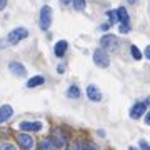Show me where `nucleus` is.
<instances>
[{"label":"nucleus","mask_w":150,"mask_h":150,"mask_svg":"<svg viewBox=\"0 0 150 150\" xmlns=\"http://www.w3.org/2000/svg\"><path fill=\"white\" fill-rule=\"evenodd\" d=\"M93 62L97 64V67H102V69H107L110 65V59H108L107 52L103 48H98L93 52Z\"/></svg>","instance_id":"obj_1"},{"label":"nucleus","mask_w":150,"mask_h":150,"mask_svg":"<svg viewBox=\"0 0 150 150\" xmlns=\"http://www.w3.org/2000/svg\"><path fill=\"white\" fill-rule=\"evenodd\" d=\"M50 23H52V8L48 5H43L40 10V28L48 30Z\"/></svg>","instance_id":"obj_2"},{"label":"nucleus","mask_w":150,"mask_h":150,"mask_svg":"<svg viewBox=\"0 0 150 150\" xmlns=\"http://www.w3.org/2000/svg\"><path fill=\"white\" fill-rule=\"evenodd\" d=\"M100 45H102V48L105 50V52H112V50H115L118 45V40L115 35H103L102 40H100Z\"/></svg>","instance_id":"obj_3"},{"label":"nucleus","mask_w":150,"mask_h":150,"mask_svg":"<svg viewBox=\"0 0 150 150\" xmlns=\"http://www.w3.org/2000/svg\"><path fill=\"white\" fill-rule=\"evenodd\" d=\"M28 35V30L23 27H18V28H13L10 33H8V42L10 43H18L20 40H23V38Z\"/></svg>","instance_id":"obj_4"},{"label":"nucleus","mask_w":150,"mask_h":150,"mask_svg":"<svg viewBox=\"0 0 150 150\" xmlns=\"http://www.w3.org/2000/svg\"><path fill=\"white\" fill-rule=\"evenodd\" d=\"M17 142H18V145L23 150H32V147H33V139L27 132H22V134L17 135Z\"/></svg>","instance_id":"obj_5"},{"label":"nucleus","mask_w":150,"mask_h":150,"mask_svg":"<svg viewBox=\"0 0 150 150\" xmlns=\"http://www.w3.org/2000/svg\"><path fill=\"white\" fill-rule=\"evenodd\" d=\"M52 140H54L55 147H65L67 145V135L60 130H54L52 132Z\"/></svg>","instance_id":"obj_6"},{"label":"nucleus","mask_w":150,"mask_h":150,"mask_svg":"<svg viewBox=\"0 0 150 150\" xmlns=\"http://www.w3.org/2000/svg\"><path fill=\"white\" fill-rule=\"evenodd\" d=\"M145 110H147V103H144V102L135 103L134 107H132V110H130V117L132 118H140L145 113Z\"/></svg>","instance_id":"obj_7"},{"label":"nucleus","mask_w":150,"mask_h":150,"mask_svg":"<svg viewBox=\"0 0 150 150\" xmlns=\"http://www.w3.org/2000/svg\"><path fill=\"white\" fill-rule=\"evenodd\" d=\"M18 129L23 130V132H38L42 129V123L40 122H22L18 125Z\"/></svg>","instance_id":"obj_8"},{"label":"nucleus","mask_w":150,"mask_h":150,"mask_svg":"<svg viewBox=\"0 0 150 150\" xmlns=\"http://www.w3.org/2000/svg\"><path fill=\"white\" fill-rule=\"evenodd\" d=\"M87 97L90 98L92 102H100V100H102V93H100V90H98L95 85L87 87Z\"/></svg>","instance_id":"obj_9"},{"label":"nucleus","mask_w":150,"mask_h":150,"mask_svg":"<svg viewBox=\"0 0 150 150\" xmlns=\"http://www.w3.org/2000/svg\"><path fill=\"white\" fill-rule=\"evenodd\" d=\"M12 115H13V108H12L10 105H2V107H0V123L7 122Z\"/></svg>","instance_id":"obj_10"},{"label":"nucleus","mask_w":150,"mask_h":150,"mask_svg":"<svg viewBox=\"0 0 150 150\" xmlns=\"http://www.w3.org/2000/svg\"><path fill=\"white\" fill-rule=\"evenodd\" d=\"M67 47H69V43H67V40H60V42L55 43V48H54V52L57 57H64L65 52H67Z\"/></svg>","instance_id":"obj_11"},{"label":"nucleus","mask_w":150,"mask_h":150,"mask_svg":"<svg viewBox=\"0 0 150 150\" xmlns=\"http://www.w3.org/2000/svg\"><path fill=\"white\" fill-rule=\"evenodd\" d=\"M10 72L15 74V75H18V77H23L27 70H25V67H23L22 64H18V62H12L10 64Z\"/></svg>","instance_id":"obj_12"},{"label":"nucleus","mask_w":150,"mask_h":150,"mask_svg":"<svg viewBox=\"0 0 150 150\" xmlns=\"http://www.w3.org/2000/svg\"><path fill=\"white\" fill-rule=\"evenodd\" d=\"M38 150H55V144L52 139H43L38 144Z\"/></svg>","instance_id":"obj_13"},{"label":"nucleus","mask_w":150,"mask_h":150,"mask_svg":"<svg viewBox=\"0 0 150 150\" xmlns=\"http://www.w3.org/2000/svg\"><path fill=\"white\" fill-rule=\"evenodd\" d=\"M117 17L120 23H129V13L125 10V7H118L117 8Z\"/></svg>","instance_id":"obj_14"},{"label":"nucleus","mask_w":150,"mask_h":150,"mask_svg":"<svg viewBox=\"0 0 150 150\" xmlns=\"http://www.w3.org/2000/svg\"><path fill=\"white\" fill-rule=\"evenodd\" d=\"M43 82H45V79H43L42 75H35V77H32V79L27 82V87L28 88H33V87H37V85H42Z\"/></svg>","instance_id":"obj_15"},{"label":"nucleus","mask_w":150,"mask_h":150,"mask_svg":"<svg viewBox=\"0 0 150 150\" xmlns=\"http://www.w3.org/2000/svg\"><path fill=\"white\" fill-rule=\"evenodd\" d=\"M67 97H70V98H79V97H80V88L77 85H72L69 90H67Z\"/></svg>","instance_id":"obj_16"},{"label":"nucleus","mask_w":150,"mask_h":150,"mask_svg":"<svg viewBox=\"0 0 150 150\" xmlns=\"http://www.w3.org/2000/svg\"><path fill=\"white\" fill-rule=\"evenodd\" d=\"M107 17H108V23H110V25H113V23H117V22H118L117 10H108L107 12Z\"/></svg>","instance_id":"obj_17"},{"label":"nucleus","mask_w":150,"mask_h":150,"mask_svg":"<svg viewBox=\"0 0 150 150\" xmlns=\"http://www.w3.org/2000/svg\"><path fill=\"white\" fill-rule=\"evenodd\" d=\"M75 10H83L85 8V0H72Z\"/></svg>","instance_id":"obj_18"},{"label":"nucleus","mask_w":150,"mask_h":150,"mask_svg":"<svg viewBox=\"0 0 150 150\" xmlns=\"http://www.w3.org/2000/svg\"><path fill=\"white\" fill-rule=\"evenodd\" d=\"M130 52H132V57H134L135 60H140V59H142V54H140V50L135 47V45H132V47H130Z\"/></svg>","instance_id":"obj_19"},{"label":"nucleus","mask_w":150,"mask_h":150,"mask_svg":"<svg viewBox=\"0 0 150 150\" xmlns=\"http://www.w3.org/2000/svg\"><path fill=\"white\" fill-rule=\"evenodd\" d=\"M118 30H120V33H129L130 32V23H120Z\"/></svg>","instance_id":"obj_20"},{"label":"nucleus","mask_w":150,"mask_h":150,"mask_svg":"<svg viewBox=\"0 0 150 150\" xmlns=\"http://www.w3.org/2000/svg\"><path fill=\"white\" fill-rule=\"evenodd\" d=\"M80 150H100V149H98L95 144H85V145L80 147Z\"/></svg>","instance_id":"obj_21"},{"label":"nucleus","mask_w":150,"mask_h":150,"mask_svg":"<svg viewBox=\"0 0 150 150\" xmlns=\"http://www.w3.org/2000/svg\"><path fill=\"white\" fill-rule=\"evenodd\" d=\"M0 150H17V149L10 144H4V145H0Z\"/></svg>","instance_id":"obj_22"},{"label":"nucleus","mask_w":150,"mask_h":150,"mask_svg":"<svg viewBox=\"0 0 150 150\" xmlns=\"http://www.w3.org/2000/svg\"><path fill=\"white\" fill-rule=\"evenodd\" d=\"M140 149L142 150H150V145L145 142V140H140Z\"/></svg>","instance_id":"obj_23"},{"label":"nucleus","mask_w":150,"mask_h":150,"mask_svg":"<svg viewBox=\"0 0 150 150\" xmlns=\"http://www.w3.org/2000/svg\"><path fill=\"white\" fill-rule=\"evenodd\" d=\"M82 144H75V145H70V147H67V150H80Z\"/></svg>","instance_id":"obj_24"},{"label":"nucleus","mask_w":150,"mask_h":150,"mask_svg":"<svg viewBox=\"0 0 150 150\" xmlns=\"http://www.w3.org/2000/svg\"><path fill=\"white\" fill-rule=\"evenodd\" d=\"M144 54H145V57L150 60V45H147V47H145V52H144Z\"/></svg>","instance_id":"obj_25"},{"label":"nucleus","mask_w":150,"mask_h":150,"mask_svg":"<svg viewBox=\"0 0 150 150\" xmlns=\"http://www.w3.org/2000/svg\"><path fill=\"white\" fill-rule=\"evenodd\" d=\"M108 28H110V23H103V25H100V30H103V32L108 30Z\"/></svg>","instance_id":"obj_26"},{"label":"nucleus","mask_w":150,"mask_h":150,"mask_svg":"<svg viewBox=\"0 0 150 150\" xmlns=\"http://www.w3.org/2000/svg\"><path fill=\"white\" fill-rule=\"evenodd\" d=\"M5 5H7V0H0V10L5 8Z\"/></svg>","instance_id":"obj_27"},{"label":"nucleus","mask_w":150,"mask_h":150,"mask_svg":"<svg viewBox=\"0 0 150 150\" xmlns=\"http://www.w3.org/2000/svg\"><path fill=\"white\" fill-rule=\"evenodd\" d=\"M145 123H147V125H150V113H147V115H145Z\"/></svg>","instance_id":"obj_28"},{"label":"nucleus","mask_w":150,"mask_h":150,"mask_svg":"<svg viewBox=\"0 0 150 150\" xmlns=\"http://www.w3.org/2000/svg\"><path fill=\"white\" fill-rule=\"evenodd\" d=\"M127 2H129V4H132V5H134V4H137V2H139V0H127Z\"/></svg>","instance_id":"obj_29"},{"label":"nucleus","mask_w":150,"mask_h":150,"mask_svg":"<svg viewBox=\"0 0 150 150\" xmlns=\"http://www.w3.org/2000/svg\"><path fill=\"white\" fill-rule=\"evenodd\" d=\"M72 0H62V4H70Z\"/></svg>","instance_id":"obj_30"},{"label":"nucleus","mask_w":150,"mask_h":150,"mask_svg":"<svg viewBox=\"0 0 150 150\" xmlns=\"http://www.w3.org/2000/svg\"><path fill=\"white\" fill-rule=\"evenodd\" d=\"M129 150H139V149H135V147H129Z\"/></svg>","instance_id":"obj_31"}]
</instances>
